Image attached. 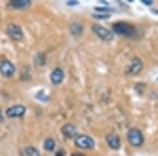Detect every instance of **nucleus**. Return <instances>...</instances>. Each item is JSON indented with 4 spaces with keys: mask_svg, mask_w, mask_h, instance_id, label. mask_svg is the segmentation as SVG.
Returning <instances> with one entry per match:
<instances>
[{
    "mask_svg": "<svg viewBox=\"0 0 158 156\" xmlns=\"http://www.w3.org/2000/svg\"><path fill=\"white\" fill-rule=\"evenodd\" d=\"M93 31L98 37H100L102 40L106 41H111L113 39V33L111 31H109L108 29H106L102 25L99 24H94L93 25Z\"/></svg>",
    "mask_w": 158,
    "mask_h": 156,
    "instance_id": "39448f33",
    "label": "nucleus"
},
{
    "mask_svg": "<svg viewBox=\"0 0 158 156\" xmlns=\"http://www.w3.org/2000/svg\"><path fill=\"white\" fill-rule=\"evenodd\" d=\"M106 144H108L109 147L113 150H118L121 145L120 138L117 136V135L110 134L106 137Z\"/></svg>",
    "mask_w": 158,
    "mask_h": 156,
    "instance_id": "9d476101",
    "label": "nucleus"
},
{
    "mask_svg": "<svg viewBox=\"0 0 158 156\" xmlns=\"http://www.w3.org/2000/svg\"><path fill=\"white\" fill-rule=\"evenodd\" d=\"M68 4H69V6H75V4H78V2L77 1H75V2H68Z\"/></svg>",
    "mask_w": 158,
    "mask_h": 156,
    "instance_id": "412c9836",
    "label": "nucleus"
},
{
    "mask_svg": "<svg viewBox=\"0 0 158 156\" xmlns=\"http://www.w3.org/2000/svg\"><path fill=\"white\" fill-rule=\"evenodd\" d=\"M43 147H44V149L47 150V151H49V152H52V151L55 149V141L52 139V138H47V139L44 140Z\"/></svg>",
    "mask_w": 158,
    "mask_h": 156,
    "instance_id": "2eb2a0df",
    "label": "nucleus"
},
{
    "mask_svg": "<svg viewBox=\"0 0 158 156\" xmlns=\"http://www.w3.org/2000/svg\"><path fill=\"white\" fill-rule=\"evenodd\" d=\"M15 65L10 60H3L0 63V73L3 77L10 78L15 74Z\"/></svg>",
    "mask_w": 158,
    "mask_h": 156,
    "instance_id": "423d86ee",
    "label": "nucleus"
},
{
    "mask_svg": "<svg viewBox=\"0 0 158 156\" xmlns=\"http://www.w3.org/2000/svg\"><path fill=\"white\" fill-rule=\"evenodd\" d=\"M142 70V61L139 58H133L127 69L128 74H137Z\"/></svg>",
    "mask_w": 158,
    "mask_h": 156,
    "instance_id": "6e6552de",
    "label": "nucleus"
},
{
    "mask_svg": "<svg viewBox=\"0 0 158 156\" xmlns=\"http://www.w3.org/2000/svg\"><path fill=\"white\" fill-rule=\"evenodd\" d=\"M72 156H85V154H82V153H79V152H75V153H73Z\"/></svg>",
    "mask_w": 158,
    "mask_h": 156,
    "instance_id": "f3484780",
    "label": "nucleus"
},
{
    "mask_svg": "<svg viewBox=\"0 0 158 156\" xmlns=\"http://www.w3.org/2000/svg\"><path fill=\"white\" fill-rule=\"evenodd\" d=\"M6 33L9 35V37L14 40V41H20L23 38V32H22L21 27L17 24L11 23L7 25Z\"/></svg>",
    "mask_w": 158,
    "mask_h": 156,
    "instance_id": "20e7f679",
    "label": "nucleus"
},
{
    "mask_svg": "<svg viewBox=\"0 0 158 156\" xmlns=\"http://www.w3.org/2000/svg\"><path fill=\"white\" fill-rule=\"evenodd\" d=\"M51 81L53 82V84L55 86H58L63 81V78H64V73L61 70L60 68H56L52 73H51Z\"/></svg>",
    "mask_w": 158,
    "mask_h": 156,
    "instance_id": "1a4fd4ad",
    "label": "nucleus"
},
{
    "mask_svg": "<svg viewBox=\"0 0 158 156\" xmlns=\"http://www.w3.org/2000/svg\"><path fill=\"white\" fill-rule=\"evenodd\" d=\"M25 109L24 106H21V104H16V106L10 107L9 109H6V114L9 118H16V117H21L25 114Z\"/></svg>",
    "mask_w": 158,
    "mask_h": 156,
    "instance_id": "0eeeda50",
    "label": "nucleus"
},
{
    "mask_svg": "<svg viewBox=\"0 0 158 156\" xmlns=\"http://www.w3.org/2000/svg\"><path fill=\"white\" fill-rule=\"evenodd\" d=\"M3 121V115H2V112H1V110H0V122H2Z\"/></svg>",
    "mask_w": 158,
    "mask_h": 156,
    "instance_id": "aec40b11",
    "label": "nucleus"
},
{
    "mask_svg": "<svg viewBox=\"0 0 158 156\" xmlns=\"http://www.w3.org/2000/svg\"><path fill=\"white\" fill-rule=\"evenodd\" d=\"M127 136H128L129 142L132 145H134V147H140V145L143 144V135H142L141 131L136 129V128L130 129Z\"/></svg>",
    "mask_w": 158,
    "mask_h": 156,
    "instance_id": "f03ea898",
    "label": "nucleus"
},
{
    "mask_svg": "<svg viewBox=\"0 0 158 156\" xmlns=\"http://www.w3.org/2000/svg\"><path fill=\"white\" fill-rule=\"evenodd\" d=\"M21 156H40L39 151L34 147H25L21 151Z\"/></svg>",
    "mask_w": 158,
    "mask_h": 156,
    "instance_id": "ddd939ff",
    "label": "nucleus"
},
{
    "mask_svg": "<svg viewBox=\"0 0 158 156\" xmlns=\"http://www.w3.org/2000/svg\"><path fill=\"white\" fill-rule=\"evenodd\" d=\"M82 31H83L82 25L77 23V22H75V23H73L71 25V33H72L73 36H79Z\"/></svg>",
    "mask_w": 158,
    "mask_h": 156,
    "instance_id": "4468645a",
    "label": "nucleus"
},
{
    "mask_svg": "<svg viewBox=\"0 0 158 156\" xmlns=\"http://www.w3.org/2000/svg\"><path fill=\"white\" fill-rule=\"evenodd\" d=\"M142 2H143L144 4H148V6L152 4V1H151V0H142Z\"/></svg>",
    "mask_w": 158,
    "mask_h": 156,
    "instance_id": "a211bd4d",
    "label": "nucleus"
},
{
    "mask_svg": "<svg viewBox=\"0 0 158 156\" xmlns=\"http://www.w3.org/2000/svg\"><path fill=\"white\" fill-rule=\"evenodd\" d=\"M114 33L122 37H133L136 34V29L134 25L128 23V22H116L113 24Z\"/></svg>",
    "mask_w": 158,
    "mask_h": 156,
    "instance_id": "f257e3e1",
    "label": "nucleus"
},
{
    "mask_svg": "<svg viewBox=\"0 0 158 156\" xmlns=\"http://www.w3.org/2000/svg\"><path fill=\"white\" fill-rule=\"evenodd\" d=\"M75 145L81 149H93L95 141L88 135H77L75 137Z\"/></svg>",
    "mask_w": 158,
    "mask_h": 156,
    "instance_id": "7ed1b4c3",
    "label": "nucleus"
},
{
    "mask_svg": "<svg viewBox=\"0 0 158 156\" xmlns=\"http://www.w3.org/2000/svg\"><path fill=\"white\" fill-rule=\"evenodd\" d=\"M56 156H64V154H63L61 151H58V152L56 153Z\"/></svg>",
    "mask_w": 158,
    "mask_h": 156,
    "instance_id": "6ab92c4d",
    "label": "nucleus"
},
{
    "mask_svg": "<svg viewBox=\"0 0 158 156\" xmlns=\"http://www.w3.org/2000/svg\"><path fill=\"white\" fill-rule=\"evenodd\" d=\"M61 132L68 138H74L77 136V129L76 127L72 124H67L61 128Z\"/></svg>",
    "mask_w": 158,
    "mask_h": 156,
    "instance_id": "9b49d317",
    "label": "nucleus"
},
{
    "mask_svg": "<svg viewBox=\"0 0 158 156\" xmlns=\"http://www.w3.org/2000/svg\"><path fill=\"white\" fill-rule=\"evenodd\" d=\"M94 17L97 19H106V18H109V14H100V15H94Z\"/></svg>",
    "mask_w": 158,
    "mask_h": 156,
    "instance_id": "dca6fc26",
    "label": "nucleus"
},
{
    "mask_svg": "<svg viewBox=\"0 0 158 156\" xmlns=\"http://www.w3.org/2000/svg\"><path fill=\"white\" fill-rule=\"evenodd\" d=\"M32 4L30 0H13L10 2V6L15 10H27Z\"/></svg>",
    "mask_w": 158,
    "mask_h": 156,
    "instance_id": "f8f14e48",
    "label": "nucleus"
}]
</instances>
